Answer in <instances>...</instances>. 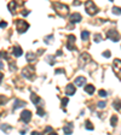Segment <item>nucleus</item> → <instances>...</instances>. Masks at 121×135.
Wrapping results in <instances>:
<instances>
[{
  "label": "nucleus",
  "instance_id": "0eeeda50",
  "mask_svg": "<svg viewBox=\"0 0 121 135\" xmlns=\"http://www.w3.org/2000/svg\"><path fill=\"white\" fill-rule=\"evenodd\" d=\"M90 60H91V56H90L89 53H86V52H84V53H81V56H80V58H79L80 66H84L86 63H89Z\"/></svg>",
  "mask_w": 121,
  "mask_h": 135
},
{
  "label": "nucleus",
  "instance_id": "c756f323",
  "mask_svg": "<svg viewBox=\"0 0 121 135\" xmlns=\"http://www.w3.org/2000/svg\"><path fill=\"white\" fill-rule=\"evenodd\" d=\"M97 106L101 107V109H104V107L107 106V103H105V101H99V103L97 104Z\"/></svg>",
  "mask_w": 121,
  "mask_h": 135
},
{
  "label": "nucleus",
  "instance_id": "20e7f679",
  "mask_svg": "<svg viewBox=\"0 0 121 135\" xmlns=\"http://www.w3.org/2000/svg\"><path fill=\"white\" fill-rule=\"evenodd\" d=\"M29 28V24L26 22V21H23V19H18L17 21V29H18V33L23 34V33H26Z\"/></svg>",
  "mask_w": 121,
  "mask_h": 135
},
{
  "label": "nucleus",
  "instance_id": "f704fd0d",
  "mask_svg": "<svg viewBox=\"0 0 121 135\" xmlns=\"http://www.w3.org/2000/svg\"><path fill=\"white\" fill-rule=\"evenodd\" d=\"M99 95H101V97H107L108 94H107V92L102 89V91H99Z\"/></svg>",
  "mask_w": 121,
  "mask_h": 135
},
{
  "label": "nucleus",
  "instance_id": "1a4fd4ad",
  "mask_svg": "<svg viewBox=\"0 0 121 135\" xmlns=\"http://www.w3.org/2000/svg\"><path fill=\"white\" fill-rule=\"evenodd\" d=\"M74 44H75V36H74V35H69V36H68V42H67L68 50H70V51L75 50V46H74Z\"/></svg>",
  "mask_w": 121,
  "mask_h": 135
},
{
  "label": "nucleus",
  "instance_id": "2eb2a0df",
  "mask_svg": "<svg viewBox=\"0 0 121 135\" xmlns=\"http://www.w3.org/2000/svg\"><path fill=\"white\" fill-rule=\"evenodd\" d=\"M35 60H36V54L33 53V52H28V54H27V62L28 63H33Z\"/></svg>",
  "mask_w": 121,
  "mask_h": 135
},
{
  "label": "nucleus",
  "instance_id": "bb28decb",
  "mask_svg": "<svg viewBox=\"0 0 121 135\" xmlns=\"http://www.w3.org/2000/svg\"><path fill=\"white\" fill-rule=\"evenodd\" d=\"M113 12H114L115 15H121V7L114 6V7H113Z\"/></svg>",
  "mask_w": 121,
  "mask_h": 135
},
{
  "label": "nucleus",
  "instance_id": "2f4dec72",
  "mask_svg": "<svg viewBox=\"0 0 121 135\" xmlns=\"http://www.w3.org/2000/svg\"><path fill=\"white\" fill-rule=\"evenodd\" d=\"M36 112H38V115H39V116H44V115H45L44 110H42L41 107H38V110H36Z\"/></svg>",
  "mask_w": 121,
  "mask_h": 135
},
{
  "label": "nucleus",
  "instance_id": "393cba45",
  "mask_svg": "<svg viewBox=\"0 0 121 135\" xmlns=\"http://www.w3.org/2000/svg\"><path fill=\"white\" fill-rule=\"evenodd\" d=\"M1 58H4V59H7V60H10V58H9V56H7V53L5 52V51H1L0 52V59Z\"/></svg>",
  "mask_w": 121,
  "mask_h": 135
},
{
  "label": "nucleus",
  "instance_id": "f8f14e48",
  "mask_svg": "<svg viewBox=\"0 0 121 135\" xmlns=\"http://www.w3.org/2000/svg\"><path fill=\"white\" fill-rule=\"evenodd\" d=\"M26 105H27L26 101L19 100V99H16V100H15V105H13V109L16 110V109H19V107H24Z\"/></svg>",
  "mask_w": 121,
  "mask_h": 135
},
{
  "label": "nucleus",
  "instance_id": "a211bd4d",
  "mask_svg": "<svg viewBox=\"0 0 121 135\" xmlns=\"http://www.w3.org/2000/svg\"><path fill=\"white\" fill-rule=\"evenodd\" d=\"M16 5H17L16 1H10V4L7 5V7H9V10L11 11V13H15V9H16Z\"/></svg>",
  "mask_w": 121,
  "mask_h": 135
},
{
  "label": "nucleus",
  "instance_id": "ea45409f",
  "mask_svg": "<svg viewBox=\"0 0 121 135\" xmlns=\"http://www.w3.org/2000/svg\"><path fill=\"white\" fill-rule=\"evenodd\" d=\"M32 135H41V133H39V132H33Z\"/></svg>",
  "mask_w": 121,
  "mask_h": 135
},
{
  "label": "nucleus",
  "instance_id": "4be33fe9",
  "mask_svg": "<svg viewBox=\"0 0 121 135\" xmlns=\"http://www.w3.org/2000/svg\"><path fill=\"white\" fill-rule=\"evenodd\" d=\"M46 62H47L50 65H53V64L56 63V60H54V57L53 56H47V58H46Z\"/></svg>",
  "mask_w": 121,
  "mask_h": 135
},
{
  "label": "nucleus",
  "instance_id": "b1692460",
  "mask_svg": "<svg viewBox=\"0 0 121 135\" xmlns=\"http://www.w3.org/2000/svg\"><path fill=\"white\" fill-rule=\"evenodd\" d=\"M116 123H118V117L112 116V119H110V124H112V127H115L116 126Z\"/></svg>",
  "mask_w": 121,
  "mask_h": 135
},
{
  "label": "nucleus",
  "instance_id": "f257e3e1",
  "mask_svg": "<svg viewBox=\"0 0 121 135\" xmlns=\"http://www.w3.org/2000/svg\"><path fill=\"white\" fill-rule=\"evenodd\" d=\"M52 6H53V9L56 10V12H57L59 16H62V17H65L68 15V12H69V7H68L67 5H64V4L53 3V4H52Z\"/></svg>",
  "mask_w": 121,
  "mask_h": 135
},
{
  "label": "nucleus",
  "instance_id": "6ab92c4d",
  "mask_svg": "<svg viewBox=\"0 0 121 135\" xmlns=\"http://www.w3.org/2000/svg\"><path fill=\"white\" fill-rule=\"evenodd\" d=\"M85 92L89 93V94H93V93H95V87H93L92 85H87L86 87H85Z\"/></svg>",
  "mask_w": 121,
  "mask_h": 135
},
{
  "label": "nucleus",
  "instance_id": "412c9836",
  "mask_svg": "<svg viewBox=\"0 0 121 135\" xmlns=\"http://www.w3.org/2000/svg\"><path fill=\"white\" fill-rule=\"evenodd\" d=\"M113 106H114L115 110H118V111H120V112H121V101H120V100L114 101V104H113Z\"/></svg>",
  "mask_w": 121,
  "mask_h": 135
},
{
  "label": "nucleus",
  "instance_id": "cd10ccee",
  "mask_svg": "<svg viewBox=\"0 0 121 135\" xmlns=\"http://www.w3.org/2000/svg\"><path fill=\"white\" fill-rule=\"evenodd\" d=\"M85 126H86V129H89V130H93V126H92V123L90 122V121H86Z\"/></svg>",
  "mask_w": 121,
  "mask_h": 135
},
{
  "label": "nucleus",
  "instance_id": "9d476101",
  "mask_svg": "<svg viewBox=\"0 0 121 135\" xmlns=\"http://www.w3.org/2000/svg\"><path fill=\"white\" fill-rule=\"evenodd\" d=\"M69 21L72 23H79L80 21H81V15H80V13H78V12L73 13V15H70Z\"/></svg>",
  "mask_w": 121,
  "mask_h": 135
},
{
  "label": "nucleus",
  "instance_id": "f03ea898",
  "mask_svg": "<svg viewBox=\"0 0 121 135\" xmlns=\"http://www.w3.org/2000/svg\"><path fill=\"white\" fill-rule=\"evenodd\" d=\"M22 75L29 80H34L35 77V69L33 66H27V68H23L22 69Z\"/></svg>",
  "mask_w": 121,
  "mask_h": 135
},
{
  "label": "nucleus",
  "instance_id": "c03bdc74",
  "mask_svg": "<svg viewBox=\"0 0 121 135\" xmlns=\"http://www.w3.org/2000/svg\"><path fill=\"white\" fill-rule=\"evenodd\" d=\"M48 135H58V134H57V133H50Z\"/></svg>",
  "mask_w": 121,
  "mask_h": 135
},
{
  "label": "nucleus",
  "instance_id": "a878e982",
  "mask_svg": "<svg viewBox=\"0 0 121 135\" xmlns=\"http://www.w3.org/2000/svg\"><path fill=\"white\" fill-rule=\"evenodd\" d=\"M52 40H53V35L46 36V38H45V44H52Z\"/></svg>",
  "mask_w": 121,
  "mask_h": 135
},
{
  "label": "nucleus",
  "instance_id": "ddd939ff",
  "mask_svg": "<svg viewBox=\"0 0 121 135\" xmlns=\"http://www.w3.org/2000/svg\"><path fill=\"white\" fill-rule=\"evenodd\" d=\"M63 130H64V134L65 135H70L72 133H73V123H68V124H65Z\"/></svg>",
  "mask_w": 121,
  "mask_h": 135
},
{
  "label": "nucleus",
  "instance_id": "aec40b11",
  "mask_svg": "<svg viewBox=\"0 0 121 135\" xmlns=\"http://www.w3.org/2000/svg\"><path fill=\"white\" fill-rule=\"evenodd\" d=\"M0 129H1L4 133H6V134L11 132V127H10L9 124H1V126H0Z\"/></svg>",
  "mask_w": 121,
  "mask_h": 135
},
{
  "label": "nucleus",
  "instance_id": "4c0bfd02",
  "mask_svg": "<svg viewBox=\"0 0 121 135\" xmlns=\"http://www.w3.org/2000/svg\"><path fill=\"white\" fill-rule=\"evenodd\" d=\"M28 13H29L28 10H23V11H22V15H23V16H27Z\"/></svg>",
  "mask_w": 121,
  "mask_h": 135
},
{
  "label": "nucleus",
  "instance_id": "58836bf2",
  "mask_svg": "<svg viewBox=\"0 0 121 135\" xmlns=\"http://www.w3.org/2000/svg\"><path fill=\"white\" fill-rule=\"evenodd\" d=\"M63 72H64L63 69H57L56 70V74H63Z\"/></svg>",
  "mask_w": 121,
  "mask_h": 135
},
{
  "label": "nucleus",
  "instance_id": "473e14b6",
  "mask_svg": "<svg viewBox=\"0 0 121 135\" xmlns=\"http://www.w3.org/2000/svg\"><path fill=\"white\" fill-rule=\"evenodd\" d=\"M68 101H69V99H68V98H64L63 100H62V107H63V109L65 107V105H67Z\"/></svg>",
  "mask_w": 121,
  "mask_h": 135
},
{
  "label": "nucleus",
  "instance_id": "7ed1b4c3",
  "mask_svg": "<svg viewBox=\"0 0 121 135\" xmlns=\"http://www.w3.org/2000/svg\"><path fill=\"white\" fill-rule=\"evenodd\" d=\"M85 7H86V12L89 15H91V16H93V15H96L98 12V7L96 6V4L93 1H87L85 4Z\"/></svg>",
  "mask_w": 121,
  "mask_h": 135
},
{
  "label": "nucleus",
  "instance_id": "4468645a",
  "mask_svg": "<svg viewBox=\"0 0 121 135\" xmlns=\"http://www.w3.org/2000/svg\"><path fill=\"white\" fill-rule=\"evenodd\" d=\"M85 82H86V79H85V77H82V76H79V77H76V79H75V86H78V87H81V86H82Z\"/></svg>",
  "mask_w": 121,
  "mask_h": 135
},
{
  "label": "nucleus",
  "instance_id": "37998d69",
  "mask_svg": "<svg viewBox=\"0 0 121 135\" xmlns=\"http://www.w3.org/2000/svg\"><path fill=\"white\" fill-rule=\"evenodd\" d=\"M62 54V51H57V56H60Z\"/></svg>",
  "mask_w": 121,
  "mask_h": 135
},
{
  "label": "nucleus",
  "instance_id": "c85d7f7f",
  "mask_svg": "<svg viewBox=\"0 0 121 135\" xmlns=\"http://www.w3.org/2000/svg\"><path fill=\"white\" fill-rule=\"evenodd\" d=\"M102 41V36L101 34H96L95 35V42H101Z\"/></svg>",
  "mask_w": 121,
  "mask_h": 135
},
{
  "label": "nucleus",
  "instance_id": "423d86ee",
  "mask_svg": "<svg viewBox=\"0 0 121 135\" xmlns=\"http://www.w3.org/2000/svg\"><path fill=\"white\" fill-rule=\"evenodd\" d=\"M113 68H114V71L116 74V76L119 77V80H121V60L115 59L114 63H113Z\"/></svg>",
  "mask_w": 121,
  "mask_h": 135
},
{
  "label": "nucleus",
  "instance_id": "dca6fc26",
  "mask_svg": "<svg viewBox=\"0 0 121 135\" xmlns=\"http://www.w3.org/2000/svg\"><path fill=\"white\" fill-rule=\"evenodd\" d=\"M30 100L33 101V104H35V105H39V103H40V98H39L38 94H35V93H32L30 94Z\"/></svg>",
  "mask_w": 121,
  "mask_h": 135
},
{
  "label": "nucleus",
  "instance_id": "e433bc0d",
  "mask_svg": "<svg viewBox=\"0 0 121 135\" xmlns=\"http://www.w3.org/2000/svg\"><path fill=\"white\" fill-rule=\"evenodd\" d=\"M45 132H46V133H48V134H50V133H52V128H51V127H47V128L45 129Z\"/></svg>",
  "mask_w": 121,
  "mask_h": 135
},
{
  "label": "nucleus",
  "instance_id": "5701e85b",
  "mask_svg": "<svg viewBox=\"0 0 121 135\" xmlns=\"http://www.w3.org/2000/svg\"><path fill=\"white\" fill-rule=\"evenodd\" d=\"M89 36H90V33L87 32V30H84V32L81 33V39H82L84 41H86L87 39H89Z\"/></svg>",
  "mask_w": 121,
  "mask_h": 135
},
{
  "label": "nucleus",
  "instance_id": "72a5a7b5",
  "mask_svg": "<svg viewBox=\"0 0 121 135\" xmlns=\"http://www.w3.org/2000/svg\"><path fill=\"white\" fill-rule=\"evenodd\" d=\"M6 101H7V98L6 97H3V95L0 97V104H5Z\"/></svg>",
  "mask_w": 121,
  "mask_h": 135
},
{
  "label": "nucleus",
  "instance_id": "c9c22d12",
  "mask_svg": "<svg viewBox=\"0 0 121 135\" xmlns=\"http://www.w3.org/2000/svg\"><path fill=\"white\" fill-rule=\"evenodd\" d=\"M7 23L6 22H0V28H6Z\"/></svg>",
  "mask_w": 121,
  "mask_h": 135
},
{
  "label": "nucleus",
  "instance_id": "f3484780",
  "mask_svg": "<svg viewBox=\"0 0 121 135\" xmlns=\"http://www.w3.org/2000/svg\"><path fill=\"white\" fill-rule=\"evenodd\" d=\"M13 54H15V57H21L23 54V51H22V48L19 47V46H15L13 47Z\"/></svg>",
  "mask_w": 121,
  "mask_h": 135
},
{
  "label": "nucleus",
  "instance_id": "39448f33",
  "mask_svg": "<svg viewBox=\"0 0 121 135\" xmlns=\"http://www.w3.org/2000/svg\"><path fill=\"white\" fill-rule=\"evenodd\" d=\"M107 38L110 39V40L114 41V42H118L119 39H120V35H119V33L116 32L115 29H110V30L107 32Z\"/></svg>",
  "mask_w": 121,
  "mask_h": 135
},
{
  "label": "nucleus",
  "instance_id": "6e6552de",
  "mask_svg": "<svg viewBox=\"0 0 121 135\" xmlns=\"http://www.w3.org/2000/svg\"><path fill=\"white\" fill-rule=\"evenodd\" d=\"M32 119V112L28 110H24L21 112V121L24 123H28L29 121Z\"/></svg>",
  "mask_w": 121,
  "mask_h": 135
},
{
  "label": "nucleus",
  "instance_id": "a19ab883",
  "mask_svg": "<svg viewBox=\"0 0 121 135\" xmlns=\"http://www.w3.org/2000/svg\"><path fill=\"white\" fill-rule=\"evenodd\" d=\"M3 79H4V75L0 72V83H1V81H3Z\"/></svg>",
  "mask_w": 121,
  "mask_h": 135
},
{
  "label": "nucleus",
  "instance_id": "9b49d317",
  "mask_svg": "<svg viewBox=\"0 0 121 135\" xmlns=\"http://www.w3.org/2000/svg\"><path fill=\"white\" fill-rule=\"evenodd\" d=\"M75 91H76V88H75V86L74 85H72V83H69V85L65 87V93H67V95L75 94Z\"/></svg>",
  "mask_w": 121,
  "mask_h": 135
},
{
  "label": "nucleus",
  "instance_id": "79ce46f5",
  "mask_svg": "<svg viewBox=\"0 0 121 135\" xmlns=\"http://www.w3.org/2000/svg\"><path fill=\"white\" fill-rule=\"evenodd\" d=\"M3 68H4V64H3V62H0V70L3 69Z\"/></svg>",
  "mask_w": 121,
  "mask_h": 135
},
{
  "label": "nucleus",
  "instance_id": "7c9ffc66",
  "mask_svg": "<svg viewBox=\"0 0 121 135\" xmlns=\"http://www.w3.org/2000/svg\"><path fill=\"white\" fill-rule=\"evenodd\" d=\"M103 57H105V58H109V57L112 56V53H110V51H104V52H103Z\"/></svg>",
  "mask_w": 121,
  "mask_h": 135
}]
</instances>
